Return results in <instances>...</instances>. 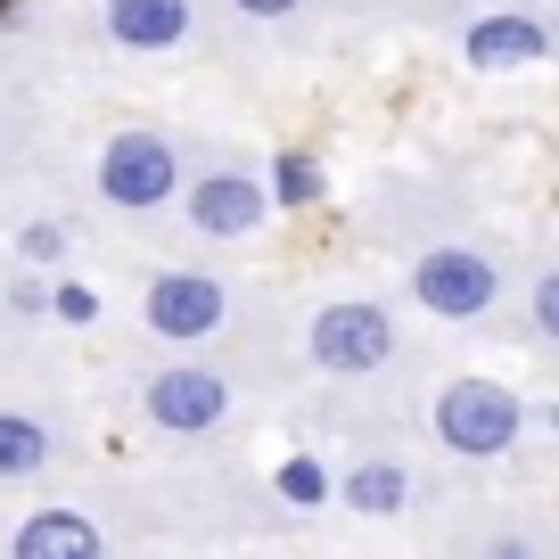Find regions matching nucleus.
I'll use <instances>...</instances> for the list:
<instances>
[{"instance_id": "obj_1", "label": "nucleus", "mask_w": 559, "mask_h": 559, "mask_svg": "<svg viewBox=\"0 0 559 559\" xmlns=\"http://www.w3.org/2000/svg\"><path fill=\"white\" fill-rule=\"evenodd\" d=\"M428 419H437V444L461 453V461H502L510 444L526 437V403L510 395L502 379H477V370L469 379H444Z\"/></svg>"}, {"instance_id": "obj_2", "label": "nucleus", "mask_w": 559, "mask_h": 559, "mask_svg": "<svg viewBox=\"0 0 559 559\" xmlns=\"http://www.w3.org/2000/svg\"><path fill=\"white\" fill-rule=\"evenodd\" d=\"M305 354L330 379H370L379 362H395V313L370 305V297H330L305 321Z\"/></svg>"}, {"instance_id": "obj_3", "label": "nucleus", "mask_w": 559, "mask_h": 559, "mask_svg": "<svg viewBox=\"0 0 559 559\" xmlns=\"http://www.w3.org/2000/svg\"><path fill=\"white\" fill-rule=\"evenodd\" d=\"M412 305L419 313H437V321H477L502 305V263L486 255V247H428V255L412 263Z\"/></svg>"}, {"instance_id": "obj_4", "label": "nucleus", "mask_w": 559, "mask_h": 559, "mask_svg": "<svg viewBox=\"0 0 559 559\" xmlns=\"http://www.w3.org/2000/svg\"><path fill=\"white\" fill-rule=\"evenodd\" d=\"M99 198L116 214H157L165 198H181V148L165 132H116L99 148Z\"/></svg>"}, {"instance_id": "obj_5", "label": "nucleus", "mask_w": 559, "mask_h": 559, "mask_svg": "<svg viewBox=\"0 0 559 559\" xmlns=\"http://www.w3.org/2000/svg\"><path fill=\"white\" fill-rule=\"evenodd\" d=\"M140 412H148V428H165V437H214L230 419V379L214 362H174V370H157V379L140 386Z\"/></svg>"}, {"instance_id": "obj_6", "label": "nucleus", "mask_w": 559, "mask_h": 559, "mask_svg": "<svg viewBox=\"0 0 559 559\" xmlns=\"http://www.w3.org/2000/svg\"><path fill=\"white\" fill-rule=\"evenodd\" d=\"M140 321L165 346H198V337H214L230 321V288L214 272H157L148 297H140Z\"/></svg>"}, {"instance_id": "obj_7", "label": "nucleus", "mask_w": 559, "mask_h": 559, "mask_svg": "<svg viewBox=\"0 0 559 559\" xmlns=\"http://www.w3.org/2000/svg\"><path fill=\"white\" fill-rule=\"evenodd\" d=\"M181 206H190L198 239H255V230L272 223V190H263V174H247V165H214V174H198Z\"/></svg>"}, {"instance_id": "obj_8", "label": "nucleus", "mask_w": 559, "mask_h": 559, "mask_svg": "<svg viewBox=\"0 0 559 559\" xmlns=\"http://www.w3.org/2000/svg\"><path fill=\"white\" fill-rule=\"evenodd\" d=\"M99 25L116 50L157 58V50H181L198 34V0H99Z\"/></svg>"}, {"instance_id": "obj_9", "label": "nucleus", "mask_w": 559, "mask_h": 559, "mask_svg": "<svg viewBox=\"0 0 559 559\" xmlns=\"http://www.w3.org/2000/svg\"><path fill=\"white\" fill-rule=\"evenodd\" d=\"M461 58H469L477 74L543 67V58H551V25H543V17H519V9H493V17H477L469 34H461Z\"/></svg>"}, {"instance_id": "obj_10", "label": "nucleus", "mask_w": 559, "mask_h": 559, "mask_svg": "<svg viewBox=\"0 0 559 559\" xmlns=\"http://www.w3.org/2000/svg\"><path fill=\"white\" fill-rule=\"evenodd\" d=\"M9 559H107V535L83 510H34V519L9 535Z\"/></svg>"}, {"instance_id": "obj_11", "label": "nucleus", "mask_w": 559, "mask_h": 559, "mask_svg": "<svg viewBox=\"0 0 559 559\" xmlns=\"http://www.w3.org/2000/svg\"><path fill=\"white\" fill-rule=\"evenodd\" d=\"M50 453H58L50 419H34V412H0V486L41 477V469H50Z\"/></svg>"}, {"instance_id": "obj_12", "label": "nucleus", "mask_w": 559, "mask_h": 559, "mask_svg": "<svg viewBox=\"0 0 559 559\" xmlns=\"http://www.w3.org/2000/svg\"><path fill=\"white\" fill-rule=\"evenodd\" d=\"M337 502L362 510V519H395V510L412 502V469H403V461H362V469H346Z\"/></svg>"}, {"instance_id": "obj_13", "label": "nucleus", "mask_w": 559, "mask_h": 559, "mask_svg": "<svg viewBox=\"0 0 559 559\" xmlns=\"http://www.w3.org/2000/svg\"><path fill=\"white\" fill-rule=\"evenodd\" d=\"M272 486H280V502H297V510H321V502L337 493V477L321 469L313 453H297V461H280V469H272Z\"/></svg>"}, {"instance_id": "obj_14", "label": "nucleus", "mask_w": 559, "mask_h": 559, "mask_svg": "<svg viewBox=\"0 0 559 559\" xmlns=\"http://www.w3.org/2000/svg\"><path fill=\"white\" fill-rule=\"evenodd\" d=\"M321 198V165L305 157V148H288V157L272 165V206H313Z\"/></svg>"}, {"instance_id": "obj_15", "label": "nucleus", "mask_w": 559, "mask_h": 559, "mask_svg": "<svg viewBox=\"0 0 559 559\" xmlns=\"http://www.w3.org/2000/svg\"><path fill=\"white\" fill-rule=\"evenodd\" d=\"M67 223H25L17 230V263H25V272H58V263H67Z\"/></svg>"}, {"instance_id": "obj_16", "label": "nucleus", "mask_w": 559, "mask_h": 559, "mask_svg": "<svg viewBox=\"0 0 559 559\" xmlns=\"http://www.w3.org/2000/svg\"><path fill=\"white\" fill-rule=\"evenodd\" d=\"M526 321H535L543 346H559V263L535 280V288H526Z\"/></svg>"}, {"instance_id": "obj_17", "label": "nucleus", "mask_w": 559, "mask_h": 559, "mask_svg": "<svg viewBox=\"0 0 559 559\" xmlns=\"http://www.w3.org/2000/svg\"><path fill=\"white\" fill-rule=\"evenodd\" d=\"M50 313L67 321V330H83V321H99V297H91L83 280H50Z\"/></svg>"}, {"instance_id": "obj_18", "label": "nucleus", "mask_w": 559, "mask_h": 559, "mask_svg": "<svg viewBox=\"0 0 559 559\" xmlns=\"http://www.w3.org/2000/svg\"><path fill=\"white\" fill-rule=\"evenodd\" d=\"M9 313H25V321L50 313V288H41V280H17V288H9Z\"/></svg>"}, {"instance_id": "obj_19", "label": "nucleus", "mask_w": 559, "mask_h": 559, "mask_svg": "<svg viewBox=\"0 0 559 559\" xmlns=\"http://www.w3.org/2000/svg\"><path fill=\"white\" fill-rule=\"evenodd\" d=\"M230 9H239V17H263V25H280V17H297L305 0H230Z\"/></svg>"}, {"instance_id": "obj_20", "label": "nucleus", "mask_w": 559, "mask_h": 559, "mask_svg": "<svg viewBox=\"0 0 559 559\" xmlns=\"http://www.w3.org/2000/svg\"><path fill=\"white\" fill-rule=\"evenodd\" d=\"M486 559H535V551H526V543H519V535H502V543H493V551H486Z\"/></svg>"}, {"instance_id": "obj_21", "label": "nucleus", "mask_w": 559, "mask_h": 559, "mask_svg": "<svg viewBox=\"0 0 559 559\" xmlns=\"http://www.w3.org/2000/svg\"><path fill=\"white\" fill-rule=\"evenodd\" d=\"M444 9H477V0H444Z\"/></svg>"}, {"instance_id": "obj_22", "label": "nucleus", "mask_w": 559, "mask_h": 559, "mask_svg": "<svg viewBox=\"0 0 559 559\" xmlns=\"http://www.w3.org/2000/svg\"><path fill=\"white\" fill-rule=\"evenodd\" d=\"M551 428H559V403H551Z\"/></svg>"}]
</instances>
